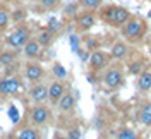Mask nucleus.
Returning a JSON list of instances; mask_svg holds the SVG:
<instances>
[{
    "instance_id": "1",
    "label": "nucleus",
    "mask_w": 151,
    "mask_h": 139,
    "mask_svg": "<svg viewBox=\"0 0 151 139\" xmlns=\"http://www.w3.org/2000/svg\"><path fill=\"white\" fill-rule=\"evenodd\" d=\"M101 17L106 24H110L113 28H122L124 24L131 19V12L125 7H119V5H110L103 10Z\"/></svg>"
},
{
    "instance_id": "2",
    "label": "nucleus",
    "mask_w": 151,
    "mask_h": 139,
    "mask_svg": "<svg viewBox=\"0 0 151 139\" xmlns=\"http://www.w3.org/2000/svg\"><path fill=\"white\" fill-rule=\"evenodd\" d=\"M144 35H146V22L139 17H131L122 26V36L127 41L136 43V41L142 40Z\"/></svg>"
},
{
    "instance_id": "3",
    "label": "nucleus",
    "mask_w": 151,
    "mask_h": 139,
    "mask_svg": "<svg viewBox=\"0 0 151 139\" xmlns=\"http://www.w3.org/2000/svg\"><path fill=\"white\" fill-rule=\"evenodd\" d=\"M31 40V29L28 26H19L16 28L9 36L5 38V43L12 48V50H19V48H24V45Z\"/></svg>"
},
{
    "instance_id": "4",
    "label": "nucleus",
    "mask_w": 151,
    "mask_h": 139,
    "mask_svg": "<svg viewBox=\"0 0 151 139\" xmlns=\"http://www.w3.org/2000/svg\"><path fill=\"white\" fill-rule=\"evenodd\" d=\"M103 83H105V86H106V89H110V91H115V89L122 88V84H124L122 67H119V65L110 67L103 76Z\"/></svg>"
},
{
    "instance_id": "5",
    "label": "nucleus",
    "mask_w": 151,
    "mask_h": 139,
    "mask_svg": "<svg viewBox=\"0 0 151 139\" xmlns=\"http://www.w3.org/2000/svg\"><path fill=\"white\" fill-rule=\"evenodd\" d=\"M52 119V112L48 107L45 105H35L31 110H29V120L35 127H43L47 125Z\"/></svg>"
},
{
    "instance_id": "6",
    "label": "nucleus",
    "mask_w": 151,
    "mask_h": 139,
    "mask_svg": "<svg viewBox=\"0 0 151 139\" xmlns=\"http://www.w3.org/2000/svg\"><path fill=\"white\" fill-rule=\"evenodd\" d=\"M21 89V81L14 76H4L0 79V96H12Z\"/></svg>"
},
{
    "instance_id": "7",
    "label": "nucleus",
    "mask_w": 151,
    "mask_h": 139,
    "mask_svg": "<svg viewBox=\"0 0 151 139\" xmlns=\"http://www.w3.org/2000/svg\"><path fill=\"white\" fill-rule=\"evenodd\" d=\"M110 53H106V52H103V50H96V52H91V55H89V67H91V71H101V69H105L106 65H108V62H110Z\"/></svg>"
},
{
    "instance_id": "8",
    "label": "nucleus",
    "mask_w": 151,
    "mask_h": 139,
    "mask_svg": "<svg viewBox=\"0 0 151 139\" xmlns=\"http://www.w3.org/2000/svg\"><path fill=\"white\" fill-rule=\"evenodd\" d=\"M24 74H26V79H28L29 83L38 84L45 77V69L38 62H28L26 67H24Z\"/></svg>"
},
{
    "instance_id": "9",
    "label": "nucleus",
    "mask_w": 151,
    "mask_h": 139,
    "mask_svg": "<svg viewBox=\"0 0 151 139\" xmlns=\"http://www.w3.org/2000/svg\"><path fill=\"white\" fill-rule=\"evenodd\" d=\"M29 98L35 105H43L45 102H48V86L41 83L35 84L29 89Z\"/></svg>"
},
{
    "instance_id": "10",
    "label": "nucleus",
    "mask_w": 151,
    "mask_h": 139,
    "mask_svg": "<svg viewBox=\"0 0 151 139\" xmlns=\"http://www.w3.org/2000/svg\"><path fill=\"white\" fill-rule=\"evenodd\" d=\"M65 84L62 83V81H53L52 84H48V102L52 103V105H57V103L60 102V98L65 94Z\"/></svg>"
},
{
    "instance_id": "11",
    "label": "nucleus",
    "mask_w": 151,
    "mask_h": 139,
    "mask_svg": "<svg viewBox=\"0 0 151 139\" xmlns=\"http://www.w3.org/2000/svg\"><path fill=\"white\" fill-rule=\"evenodd\" d=\"M76 24H77L79 31H89L96 24V17H94L93 12L86 10V12H81V14L76 16Z\"/></svg>"
},
{
    "instance_id": "12",
    "label": "nucleus",
    "mask_w": 151,
    "mask_h": 139,
    "mask_svg": "<svg viewBox=\"0 0 151 139\" xmlns=\"http://www.w3.org/2000/svg\"><path fill=\"white\" fill-rule=\"evenodd\" d=\"M57 107H58V110L60 112H72L76 108V96L72 94L70 91H65V94L60 98V102L57 103Z\"/></svg>"
},
{
    "instance_id": "13",
    "label": "nucleus",
    "mask_w": 151,
    "mask_h": 139,
    "mask_svg": "<svg viewBox=\"0 0 151 139\" xmlns=\"http://www.w3.org/2000/svg\"><path fill=\"white\" fill-rule=\"evenodd\" d=\"M137 120L144 127H151V102H146L141 105L137 112Z\"/></svg>"
},
{
    "instance_id": "14",
    "label": "nucleus",
    "mask_w": 151,
    "mask_h": 139,
    "mask_svg": "<svg viewBox=\"0 0 151 139\" xmlns=\"http://www.w3.org/2000/svg\"><path fill=\"white\" fill-rule=\"evenodd\" d=\"M127 55H129V46L125 45L124 41L113 43L112 52H110V57H112V58H115V60H124Z\"/></svg>"
},
{
    "instance_id": "15",
    "label": "nucleus",
    "mask_w": 151,
    "mask_h": 139,
    "mask_svg": "<svg viewBox=\"0 0 151 139\" xmlns=\"http://www.w3.org/2000/svg\"><path fill=\"white\" fill-rule=\"evenodd\" d=\"M40 53H41V46H40V43H38L36 40L31 38L28 43L24 45V55L28 57V58H38Z\"/></svg>"
},
{
    "instance_id": "16",
    "label": "nucleus",
    "mask_w": 151,
    "mask_h": 139,
    "mask_svg": "<svg viewBox=\"0 0 151 139\" xmlns=\"http://www.w3.org/2000/svg\"><path fill=\"white\" fill-rule=\"evenodd\" d=\"M137 89L141 93H148L151 89V71H144L142 74L137 76Z\"/></svg>"
},
{
    "instance_id": "17",
    "label": "nucleus",
    "mask_w": 151,
    "mask_h": 139,
    "mask_svg": "<svg viewBox=\"0 0 151 139\" xmlns=\"http://www.w3.org/2000/svg\"><path fill=\"white\" fill-rule=\"evenodd\" d=\"M16 139H41V134H40V130L35 129V127H22V129L17 132Z\"/></svg>"
},
{
    "instance_id": "18",
    "label": "nucleus",
    "mask_w": 151,
    "mask_h": 139,
    "mask_svg": "<svg viewBox=\"0 0 151 139\" xmlns=\"http://www.w3.org/2000/svg\"><path fill=\"white\" fill-rule=\"evenodd\" d=\"M115 139H141V136H139L137 130H134L132 127H122L117 132V138Z\"/></svg>"
},
{
    "instance_id": "19",
    "label": "nucleus",
    "mask_w": 151,
    "mask_h": 139,
    "mask_svg": "<svg viewBox=\"0 0 151 139\" xmlns=\"http://www.w3.org/2000/svg\"><path fill=\"white\" fill-rule=\"evenodd\" d=\"M16 64V53L5 50V52H0V65L2 67H9V65Z\"/></svg>"
},
{
    "instance_id": "20",
    "label": "nucleus",
    "mask_w": 151,
    "mask_h": 139,
    "mask_svg": "<svg viewBox=\"0 0 151 139\" xmlns=\"http://www.w3.org/2000/svg\"><path fill=\"white\" fill-rule=\"evenodd\" d=\"M36 41L40 43V46H41V48H45V46H50L52 43H53V35H52L48 29H45V31H41V33L38 35Z\"/></svg>"
},
{
    "instance_id": "21",
    "label": "nucleus",
    "mask_w": 151,
    "mask_h": 139,
    "mask_svg": "<svg viewBox=\"0 0 151 139\" xmlns=\"http://www.w3.org/2000/svg\"><path fill=\"white\" fill-rule=\"evenodd\" d=\"M52 72H53V76L57 77V81H64V79L67 77V69L60 64V62H55V64H53Z\"/></svg>"
},
{
    "instance_id": "22",
    "label": "nucleus",
    "mask_w": 151,
    "mask_h": 139,
    "mask_svg": "<svg viewBox=\"0 0 151 139\" xmlns=\"http://www.w3.org/2000/svg\"><path fill=\"white\" fill-rule=\"evenodd\" d=\"M129 72L132 76H139V72H144V64H142L141 60H134L131 65H129Z\"/></svg>"
},
{
    "instance_id": "23",
    "label": "nucleus",
    "mask_w": 151,
    "mask_h": 139,
    "mask_svg": "<svg viewBox=\"0 0 151 139\" xmlns=\"http://www.w3.org/2000/svg\"><path fill=\"white\" fill-rule=\"evenodd\" d=\"M67 139H83V129L79 125H72L70 129L67 130Z\"/></svg>"
},
{
    "instance_id": "24",
    "label": "nucleus",
    "mask_w": 151,
    "mask_h": 139,
    "mask_svg": "<svg viewBox=\"0 0 151 139\" xmlns=\"http://www.w3.org/2000/svg\"><path fill=\"white\" fill-rule=\"evenodd\" d=\"M103 4V0H81V5L84 7L86 10H94V9H98L100 5Z\"/></svg>"
},
{
    "instance_id": "25",
    "label": "nucleus",
    "mask_w": 151,
    "mask_h": 139,
    "mask_svg": "<svg viewBox=\"0 0 151 139\" xmlns=\"http://www.w3.org/2000/svg\"><path fill=\"white\" fill-rule=\"evenodd\" d=\"M9 22H10V14L7 12V10L0 9V33H2L4 29H7Z\"/></svg>"
},
{
    "instance_id": "26",
    "label": "nucleus",
    "mask_w": 151,
    "mask_h": 139,
    "mask_svg": "<svg viewBox=\"0 0 151 139\" xmlns=\"http://www.w3.org/2000/svg\"><path fill=\"white\" fill-rule=\"evenodd\" d=\"M86 48L88 50H91V52H96L98 50V46H100V43H98V40L96 38H86Z\"/></svg>"
},
{
    "instance_id": "27",
    "label": "nucleus",
    "mask_w": 151,
    "mask_h": 139,
    "mask_svg": "<svg viewBox=\"0 0 151 139\" xmlns=\"http://www.w3.org/2000/svg\"><path fill=\"white\" fill-rule=\"evenodd\" d=\"M24 17H26V12H24L22 9H19V10H16V12H12V14H10V19H12V21H16V22H21Z\"/></svg>"
},
{
    "instance_id": "28",
    "label": "nucleus",
    "mask_w": 151,
    "mask_h": 139,
    "mask_svg": "<svg viewBox=\"0 0 151 139\" xmlns=\"http://www.w3.org/2000/svg\"><path fill=\"white\" fill-rule=\"evenodd\" d=\"M58 29H60V22H58L55 17H52V19H50V22H48V31L53 35V33H57Z\"/></svg>"
},
{
    "instance_id": "29",
    "label": "nucleus",
    "mask_w": 151,
    "mask_h": 139,
    "mask_svg": "<svg viewBox=\"0 0 151 139\" xmlns=\"http://www.w3.org/2000/svg\"><path fill=\"white\" fill-rule=\"evenodd\" d=\"M40 2H41V5L45 9H53L57 4H58V0H40Z\"/></svg>"
},
{
    "instance_id": "30",
    "label": "nucleus",
    "mask_w": 151,
    "mask_h": 139,
    "mask_svg": "<svg viewBox=\"0 0 151 139\" xmlns=\"http://www.w3.org/2000/svg\"><path fill=\"white\" fill-rule=\"evenodd\" d=\"M64 14H65V16H76V4L67 5L65 10H64Z\"/></svg>"
},
{
    "instance_id": "31",
    "label": "nucleus",
    "mask_w": 151,
    "mask_h": 139,
    "mask_svg": "<svg viewBox=\"0 0 151 139\" xmlns=\"http://www.w3.org/2000/svg\"><path fill=\"white\" fill-rule=\"evenodd\" d=\"M70 43H72V50L77 52V50H79V48H77V45H79V38L76 36V35H72V36H70Z\"/></svg>"
},
{
    "instance_id": "32",
    "label": "nucleus",
    "mask_w": 151,
    "mask_h": 139,
    "mask_svg": "<svg viewBox=\"0 0 151 139\" xmlns=\"http://www.w3.org/2000/svg\"><path fill=\"white\" fill-rule=\"evenodd\" d=\"M52 139H67V136H65V134H62V132H55Z\"/></svg>"
},
{
    "instance_id": "33",
    "label": "nucleus",
    "mask_w": 151,
    "mask_h": 139,
    "mask_svg": "<svg viewBox=\"0 0 151 139\" xmlns=\"http://www.w3.org/2000/svg\"><path fill=\"white\" fill-rule=\"evenodd\" d=\"M150 17H151V10H150Z\"/></svg>"
}]
</instances>
